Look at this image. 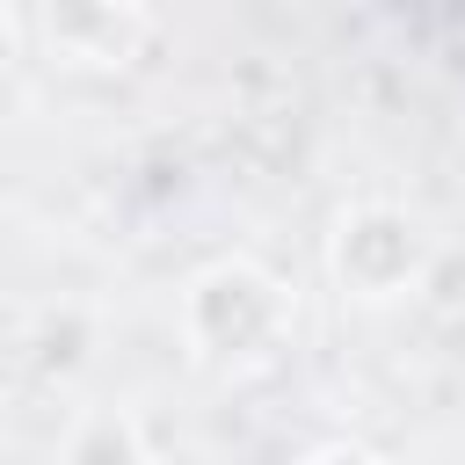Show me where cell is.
<instances>
[{"instance_id":"1","label":"cell","mask_w":465,"mask_h":465,"mask_svg":"<svg viewBox=\"0 0 465 465\" xmlns=\"http://www.w3.org/2000/svg\"><path fill=\"white\" fill-rule=\"evenodd\" d=\"M291 327H298V298L254 254H211L174 291V341H182L189 371H203L218 385L262 378L291 349Z\"/></svg>"},{"instance_id":"2","label":"cell","mask_w":465,"mask_h":465,"mask_svg":"<svg viewBox=\"0 0 465 465\" xmlns=\"http://www.w3.org/2000/svg\"><path fill=\"white\" fill-rule=\"evenodd\" d=\"M436 254L443 247H436L429 218L400 196H349L327 218V283L363 312H392L414 291H429Z\"/></svg>"},{"instance_id":"3","label":"cell","mask_w":465,"mask_h":465,"mask_svg":"<svg viewBox=\"0 0 465 465\" xmlns=\"http://www.w3.org/2000/svg\"><path fill=\"white\" fill-rule=\"evenodd\" d=\"M160 36V15L138 0H58L29 15V44L65 73H131Z\"/></svg>"},{"instance_id":"4","label":"cell","mask_w":465,"mask_h":465,"mask_svg":"<svg viewBox=\"0 0 465 465\" xmlns=\"http://www.w3.org/2000/svg\"><path fill=\"white\" fill-rule=\"evenodd\" d=\"M51 465H145V421L124 400H87L65 414Z\"/></svg>"},{"instance_id":"5","label":"cell","mask_w":465,"mask_h":465,"mask_svg":"<svg viewBox=\"0 0 465 465\" xmlns=\"http://www.w3.org/2000/svg\"><path fill=\"white\" fill-rule=\"evenodd\" d=\"M29 51H36V44H29V15H22V7H0V87L15 80V65H22Z\"/></svg>"},{"instance_id":"6","label":"cell","mask_w":465,"mask_h":465,"mask_svg":"<svg viewBox=\"0 0 465 465\" xmlns=\"http://www.w3.org/2000/svg\"><path fill=\"white\" fill-rule=\"evenodd\" d=\"M291 465H392V458L371 450V443H312V450H298Z\"/></svg>"}]
</instances>
